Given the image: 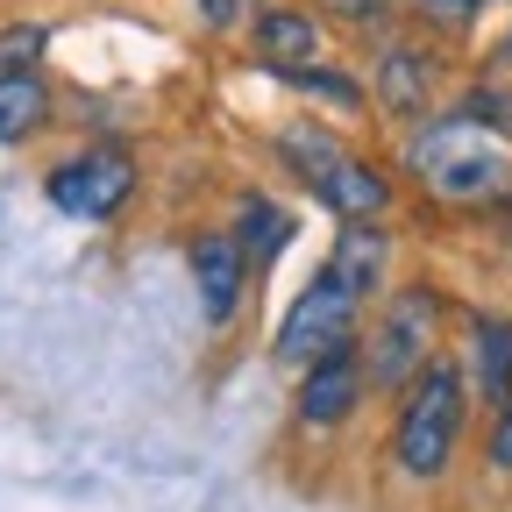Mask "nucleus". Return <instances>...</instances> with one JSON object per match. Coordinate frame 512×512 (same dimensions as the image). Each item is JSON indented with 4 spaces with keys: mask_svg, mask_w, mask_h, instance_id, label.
Listing matches in <instances>:
<instances>
[{
    "mask_svg": "<svg viewBox=\"0 0 512 512\" xmlns=\"http://www.w3.org/2000/svg\"><path fill=\"white\" fill-rule=\"evenodd\" d=\"M413 178L448 207H484V200H505L512 192V150L498 128H484L477 114H448V121H427L413 150H406Z\"/></svg>",
    "mask_w": 512,
    "mask_h": 512,
    "instance_id": "obj_1",
    "label": "nucleus"
},
{
    "mask_svg": "<svg viewBox=\"0 0 512 512\" xmlns=\"http://www.w3.org/2000/svg\"><path fill=\"white\" fill-rule=\"evenodd\" d=\"M463 413H470V392H463V370L456 363H420L413 370V392L399 406V427H392V456L406 477H441L448 456L463 441Z\"/></svg>",
    "mask_w": 512,
    "mask_h": 512,
    "instance_id": "obj_2",
    "label": "nucleus"
},
{
    "mask_svg": "<svg viewBox=\"0 0 512 512\" xmlns=\"http://www.w3.org/2000/svg\"><path fill=\"white\" fill-rule=\"evenodd\" d=\"M285 164L306 178L313 200H328L342 221H377L392 207V185H384L363 157H349L335 136H320V128H285Z\"/></svg>",
    "mask_w": 512,
    "mask_h": 512,
    "instance_id": "obj_3",
    "label": "nucleus"
},
{
    "mask_svg": "<svg viewBox=\"0 0 512 512\" xmlns=\"http://www.w3.org/2000/svg\"><path fill=\"white\" fill-rule=\"evenodd\" d=\"M356 306H363V299H356L335 271H320V278L292 299V313H285V328H278L271 356L292 363V370H306V363H320V356L349 349V342H356Z\"/></svg>",
    "mask_w": 512,
    "mask_h": 512,
    "instance_id": "obj_4",
    "label": "nucleus"
},
{
    "mask_svg": "<svg viewBox=\"0 0 512 512\" xmlns=\"http://www.w3.org/2000/svg\"><path fill=\"white\" fill-rule=\"evenodd\" d=\"M43 192H50V207L72 214V221H107V214L128 207V192H136V164H128V150L100 143V150L64 157V164L43 178Z\"/></svg>",
    "mask_w": 512,
    "mask_h": 512,
    "instance_id": "obj_5",
    "label": "nucleus"
},
{
    "mask_svg": "<svg viewBox=\"0 0 512 512\" xmlns=\"http://www.w3.org/2000/svg\"><path fill=\"white\" fill-rule=\"evenodd\" d=\"M427 342H434V292H399L392 306H384L377 335H370L363 377L370 384H406L427 363Z\"/></svg>",
    "mask_w": 512,
    "mask_h": 512,
    "instance_id": "obj_6",
    "label": "nucleus"
},
{
    "mask_svg": "<svg viewBox=\"0 0 512 512\" xmlns=\"http://www.w3.org/2000/svg\"><path fill=\"white\" fill-rule=\"evenodd\" d=\"M363 363L349 356V349H335V356H320V363H306V377H299V420L306 427H342L349 413H356V399H363Z\"/></svg>",
    "mask_w": 512,
    "mask_h": 512,
    "instance_id": "obj_7",
    "label": "nucleus"
},
{
    "mask_svg": "<svg viewBox=\"0 0 512 512\" xmlns=\"http://www.w3.org/2000/svg\"><path fill=\"white\" fill-rule=\"evenodd\" d=\"M192 278H200V306L214 328H228L242 306V278H249V249L235 235H200L192 242Z\"/></svg>",
    "mask_w": 512,
    "mask_h": 512,
    "instance_id": "obj_8",
    "label": "nucleus"
},
{
    "mask_svg": "<svg viewBox=\"0 0 512 512\" xmlns=\"http://www.w3.org/2000/svg\"><path fill=\"white\" fill-rule=\"evenodd\" d=\"M256 57L278 64V72H299V64L320 57V22L299 8H264L256 15Z\"/></svg>",
    "mask_w": 512,
    "mask_h": 512,
    "instance_id": "obj_9",
    "label": "nucleus"
},
{
    "mask_svg": "<svg viewBox=\"0 0 512 512\" xmlns=\"http://www.w3.org/2000/svg\"><path fill=\"white\" fill-rule=\"evenodd\" d=\"M470 370L484 384V399H512V320L505 313H477V328H470Z\"/></svg>",
    "mask_w": 512,
    "mask_h": 512,
    "instance_id": "obj_10",
    "label": "nucleus"
},
{
    "mask_svg": "<svg viewBox=\"0 0 512 512\" xmlns=\"http://www.w3.org/2000/svg\"><path fill=\"white\" fill-rule=\"evenodd\" d=\"M384 256H392V242H384L370 221H349V235L335 242V264H328V271L363 299V292H377V285H384Z\"/></svg>",
    "mask_w": 512,
    "mask_h": 512,
    "instance_id": "obj_11",
    "label": "nucleus"
},
{
    "mask_svg": "<svg viewBox=\"0 0 512 512\" xmlns=\"http://www.w3.org/2000/svg\"><path fill=\"white\" fill-rule=\"evenodd\" d=\"M43 114H50V93H43L36 72H0V143L36 136Z\"/></svg>",
    "mask_w": 512,
    "mask_h": 512,
    "instance_id": "obj_12",
    "label": "nucleus"
},
{
    "mask_svg": "<svg viewBox=\"0 0 512 512\" xmlns=\"http://www.w3.org/2000/svg\"><path fill=\"white\" fill-rule=\"evenodd\" d=\"M377 93H384L392 114H420L427 93H434V64L420 50H392V57H384V72H377Z\"/></svg>",
    "mask_w": 512,
    "mask_h": 512,
    "instance_id": "obj_13",
    "label": "nucleus"
},
{
    "mask_svg": "<svg viewBox=\"0 0 512 512\" xmlns=\"http://www.w3.org/2000/svg\"><path fill=\"white\" fill-rule=\"evenodd\" d=\"M285 235H292V221H285L271 200H249V207H242V235H235V242L249 249V264H264L271 249H285Z\"/></svg>",
    "mask_w": 512,
    "mask_h": 512,
    "instance_id": "obj_14",
    "label": "nucleus"
},
{
    "mask_svg": "<svg viewBox=\"0 0 512 512\" xmlns=\"http://www.w3.org/2000/svg\"><path fill=\"white\" fill-rule=\"evenodd\" d=\"M299 93H313V100H335V107H356L363 93H356V79H342V72H320V64H299V72H285Z\"/></svg>",
    "mask_w": 512,
    "mask_h": 512,
    "instance_id": "obj_15",
    "label": "nucleus"
},
{
    "mask_svg": "<svg viewBox=\"0 0 512 512\" xmlns=\"http://www.w3.org/2000/svg\"><path fill=\"white\" fill-rule=\"evenodd\" d=\"M36 50H43V29H8V43H0V72H22Z\"/></svg>",
    "mask_w": 512,
    "mask_h": 512,
    "instance_id": "obj_16",
    "label": "nucleus"
},
{
    "mask_svg": "<svg viewBox=\"0 0 512 512\" xmlns=\"http://www.w3.org/2000/svg\"><path fill=\"white\" fill-rule=\"evenodd\" d=\"M484 456H491V470H512V399L498 406V427H491V441H484Z\"/></svg>",
    "mask_w": 512,
    "mask_h": 512,
    "instance_id": "obj_17",
    "label": "nucleus"
},
{
    "mask_svg": "<svg viewBox=\"0 0 512 512\" xmlns=\"http://www.w3.org/2000/svg\"><path fill=\"white\" fill-rule=\"evenodd\" d=\"M427 15H434V22H470L477 0H427Z\"/></svg>",
    "mask_w": 512,
    "mask_h": 512,
    "instance_id": "obj_18",
    "label": "nucleus"
},
{
    "mask_svg": "<svg viewBox=\"0 0 512 512\" xmlns=\"http://www.w3.org/2000/svg\"><path fill=\"white\" fill-rule=\"evenodd\" d=\"M235 8H242V0H200V15H207L214 29H228V22H235Z\"/></svg>",
    "mask_w": 512,
    "mask_h": 512,
    "instance_id": "obj_19",
    "label": "nucleus"
},
{
    "mask_svg": "<svg viewBox=\"0 0 512 512\" xmlns=\"http://www.w3.org/2000/svg\"><path fill=\"white\" fill-rule=\"evenodd\" d=\"M335 8H342V15H384L392 0H335Z\"/></svg>",
    "mask_w": 512,
    "mask_h": 512,
    "instance_id": "obj_20",
    "label": "nucleus"
},
{
    "mask_svg": "<svg viewBox=\"0 0 512 512\" xmlns=\"http://www.w3.org/2000/svg\"><path fill=\"white\" fill-rule=\"evenodd\" d=\"M505 207H512V192H505Z\"/></svg>",
    "mask_w": 512,
    "mask_h": 512,
    "instance_id": "obj_21",
    "label": "nucleus"
}]
</instances>
